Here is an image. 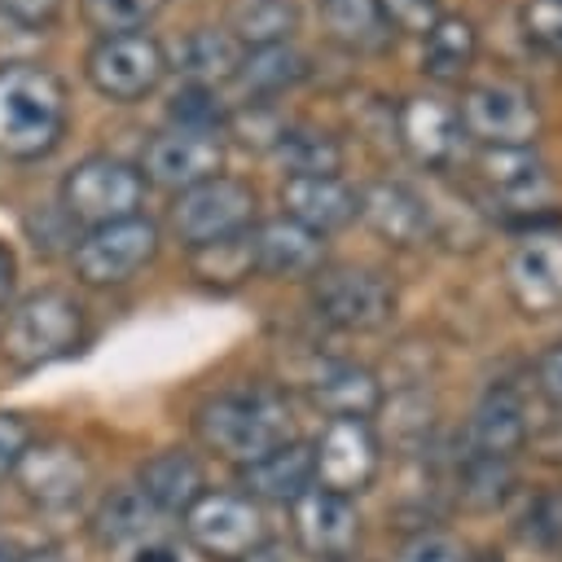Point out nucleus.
Wrapping results in <instances>:
<instances>
[{
    "label": "nucleus",
    "instance_id": "33",
    "mask_svg": "<svg viewBox=\"0 0 562 562\" xmlns=\"http://www.w3.org/2000/svg\"><path fill=\"white\" fill-rule=\"evenodd\" d=\"M193 272H198L202 281H215V285H237V281H246V277L255 272L250 233H237V237L198 246V250H193Z\"/></svg>",
    "mask_w": 562,
    "mask_h": 562
},
{
    "label": "nucleus",
    "instance_id": "28",
    "mask_svg": "<svg viewBox=\"0 0 562 562\" xmlns=\"http://www.w3.org/2000/svg\"><path fill=\"white\" fill-rule=\"evenodd\" d=\"M224 31L241 48L290 44L294 31H299V4L294 0H228Z\"/></svg>",
    "mask_w": 562,
    "mask_h": 562
},
{
    "label": "nucleus",
    "instance_id": "21",
    "mask_svg": "<svg viewBox=\"0 0 562 562\" xmlns=\"http://www.w3.org/2000/svg\"><path fill=\"white\" fill-rule=\"evenodd\" d=\"M241 487L250 501H272V505H294L307 487H316V470H312V443L303 439H285L272 452H263L259 461L241 465Z\"/></svg>",
    "mask_w": 562,
    "mask_h": 562
},
{
    "label": "nucleus",
    "instance_id": "20",
    "mask_svg": "<svg viewBox=\"0 0 562 562\" xmlns=\"http://www.w3.org/2000/svg\"><path fill=\"white\" fill-rule=\"evenodd\" d=\"M136 487L158 514H180L184 518L206 496V470L189 448H162L149 461H140Z\"/></svg>",
    "mask_w": 562,
    "mask_h": 562
},
{
    "label": "nucleus",
    "instance_id": "37",
    "mask_svg": "<svg viewBox=\"0 0 562 562\" xmlns=\"http://www.w3.org/2000/svg\"><path fill=\"white\" fill-rule=\"evenodd\" d=\"M465 558H470V549L452 531H439V527L413 531L395 553V562H465Z\"/></svg>",
    "mask_w": 562,
    "mask_h": 562
},
{
    "label": "nucleus",
    "instance_id": "14",
    "mask_svg": "<svg viewBox=\"0 0 562 562\" xmlns=\"http://www.w3.org/2000/svg\"><path fill=\"white\" fill-rule=\"evenodd\" d=\"M290 522H294V540L307 558H325V562H347L356 540H360V514L351 496L325 492V487H307L294 505H290Z\"/></svg>",
    "mask_w": 562,
    "mask_h": 562
},
{
    "label": "nucleus",
    "instance_id": "15",
    "mask_svg": "<svg viewBox=\"0 0 562 562\" xmlns=\"http://www.w3.org/2000/svg\"><path fill=\"white\" fill-rule=\"evenodd\" d=\"M505 285L518 312H562V233H531L505 263Z\"/></svg>",
    "mask_w": 562,
    "mask_h": 562
},
{
    "label": "nucleus",
    "instance_id": "4",
    "mask_svg": "<svg viewBox=\"0 0 562 562\" xmlns=\"http://www.w3.org/2000/svg\"><path fill=\"white\" fill-rule=\"evenodd\" d=\"M140 202H145L140 167H132L114 154H88L61 180V211L83 228H101V224L140 215Z\"/></svg>",
    "mask_w": 562,
    "mask_h": 562
},
{
    "label": "nucleus",
    "instance_id": "5",
    "mask_svg": "<svg viewBox=\"0 0 562 562\" xmlns=\"http://www.w3.org/2000/svg\"><path fill=\"white\" fill-rule=\"evenodd\" d=\"M255 206H259L255 189L246 180L220 171V176L176 193V202H171V233L189 250H198V246L250 233L255 228Z\"/></svg>",
    "mask_w": 562,
    "mask_h": 562
},
{
    "label": "nucleus",
    "instance_id": "46",
    "mask_svg": "<svg viewBox=\"0 0 562 562\" xmlns=\"http://www.w3.org/2000/svg\"><path fill=\"white\" fill-rule=\"evenodd\" d=\"M0 562H13V553H9V549H4V544H0Z\"/></svg>",
    "mask_w": 562,
    "mask_h": 562
},
{
    "label": "nucleus",
    "instance_id": "27",
    "mask_svg": "<svg viewBox=\"0 0 562 562\" xmlns=\"http://www.w3.org/2000/svg\"><path fill=\"white\" fill-rule=\"evenodd\" d=\"M312 75V61L303 48L294 44H263V48H246L241 53V66H237V83L263 101V97H281L285 88L303 83Z\"/></svg>",
    "mask_w": 562,
    "mask_h": 562
},
{
    "label": "nucleus",
    "instance_id": "22",
    "mask_svg": "<svg viewBox=\"0 0 562 562\" xmlns=\"http://www.w3.org/2000/svg\"><path fill=\"white\" fill-rule=\"evenodd\" d=\"M479 176L492 189V198H501L514 211H531L549 198V167L536 154V145H518V149H483L479 154Z\"/></svg>",
    "mask_w": 562,
    "mask_h": 562
},
{
    "label": "nucleus",
    "instance_id": "29",
    "mask_svg": "<svg viewBox=\"0 0 562 562\" xmlns=\"http://www.w3.org/2000/svg\"><path fill=\"white\" fill-rule=\"evenodd\" d=\"M316 4H321V22H325L329 40L342 48L378 53L395 40V26L386 22L378 0H316Z\"/></svg>",
    "mask_w": 562,
    "mask_h": 562
},
{
    "label": "nucleus",
    "instance_id": "1",
    "mask_svg": "<svg viewBox=\"0 0 562 562\" xmlns=\"http://www.w3.org/2000/svg\"><path fill=\"white\" fill-rule=\"evenodd\" d=\"M193 430L211 452H220L224 461H237V465H250L263 452H272L277 443L294 439L290 404L272 386H237V391L211 395L198 408Z\"/></svg>",
    "mask_w": 562,
    "mask_h": 562
},
{
    "label": "nucleus",
    "instance_id": "17",
    "mask_svg": "<svg viewBox=\"0 0 562 562\" xmlns=\"http://www.w3.org/2000/svg\"><path fill=\"white\" fill-rule=\"evenodd\" d=\"M360 193V220L386 241V246H400V250H413V246H426V237L435 233V211L422 193H413L408 184L400 180H373Z\"/></svg>",
    "mask_w": 562,
    "mask_h": 562
},
{
    "label": "nucleus",
    "instance_id": "43",
    "mask_svg": "<svg viewBox=\"0 0 562 562\" xmlns=\"http://www.w3.org/2000/svg\"><path fill=\"white\" fill-rule=\"evenodd\" d=\"M132 562H180V553L171 544H140Z\"/></svg>",
    "mask_w": 562,
    "mask_h": 562
},
{
    "label": "nucleus",
    "instance_id": "42",
    "mask_svg": "<svg viewBox=\"0 0 562 562\" xmlns=\"http://www.w3.org/2000/svg\"><path fill=\"white\" fill-rule=\"evenodd\" d=\"M13 277H18V263H13V250L0 241V307L9 303V294H13Z\"/></svg>",
    "mask_w": 562,
    "mask_h": 562
},
{
    "label": "nucleus",
    "instance_id": "7",
    "mask_svg": "<svg viewBox=\"0 0 562 562\" xmlns=\"http://www.w3.org/2000/svg\"><path fill=\"white\" fill-rule=\"evenodd\" d=\"M461 127L470 140H479L483 149H518V145H536L540 136V105L522 83L509 79H483L470 83L461 92Z\"/></svg>",
    "mask_w": 562,
    "mask_h": 562
},
{
    "label": "nucleus",
    "instance_id": "38",
    "mask_svg": "<svg viewBox=\"0 0 562 562\" xmlns=\"http://www.w3.org/2000/svg\"><path fill=\"white\" fill-rule=\"evenodd\" d=\"M382 4V13H386V22L395 26V35L400 31H413V35H422L435 18H439V9H435V0H378Z\"/></svg>",
    "mask_w": 562,
    "mask_h": 562
},
{
    "label": "nucleus",
    "instance_id": "2",
    "mask_svg": "<svg viewBox=\"0 0 562 562\" xmlns=\"http://www.w3.org/2000/svg\"><path fill=\"white\" fill-rule=\"evenodd\" d=\"M66 132V88L53 70L18 61L0 70V154L44 158Z\"/></svg>",
    "mask_w": 562,
    "mask_h": 562
},
{
    "label": "nucleus",
    "instance_id": "40",
    "mask_svg": "<svg viewBox=\"0 0 562 562\" xmlns=\"http://www.w3.org/2000/svg\"><path fill=\"white\" fill-rule=\"evenodd\" d=\"M0 13L13 18L18 26L40 31V26H53V18L61 13V0H0Z\"/></svg>",
    "mask_w": 562,
    "mask_h": 562
},
{
    "label": "nucleus",
    "instance_id": "32",
    "mask_svg": "<svg viewBox=\"0 0 562 562\" xmlns=\"http://www.w3.org/2000/svg\"><path fill=\"white\" fill-rule=\"evenodd\" d=\"M228 114H233V105L220 97V88H206V83H180L171 92V101H167V119L180 132L220 136L228 127Z\"/></svg>",
    "mask_w": 562,
    "mask_h": 562
},
{
    "label": "nucleus",
    "instance_id": "10",
    "mask_svg": "<svg viewBox=\"0 0 562 562\" xmlns=\"http://www.w3.org/2000/svg\"><path fill=\"white\" fill-rule=\"evenodd\" d=\"M312 307L334 329L369 334L395 316V285L373 268H321L312 277Z\"/></svg>",
    "mask_w": 562,
    "mask_h": 562
},
{
    "label": "nucleus",
    "instance_id": "13",
    "mask_svg": "<svg viewBox=\"0 0 562 562\" xmlns=\"http://www.w3.org/2000/svg\"><path fill=\"white\" fill-rule=\"evenodd\" d=\"M220 171H224V140L206 136V132L167 127L162 136H154L145 145V158H140L145 184H158L171 193H184V189H193Z\"/></svg>",
    "mask_w": 562,
    "mask_h": 562
},
{
    "label": "nucleus",
    "instance_id": "31",
    "mask_svg": "<svg viewBox=\"0 0 562 562\" xmlns=\"http://www.w3.org/2000/svg\"><path fill=\"white\" fill-rule=\"evenodd\" d=\"M154 518H162V514L140 496V487H119L92 514V536L105 549H123V544L145 540V531L154 527Z\"/></svg>",
    "mask_w": 562,
    "mask_h": 562
},
{
    "label": "nucleus",
    "instance_id": "44",
    "mask_svg": "<svg viewBox=\"0 0 562 562\" xmlns=\"http://www.w3.org/2000/svg\"><path fill=\"white\" fill-rule=\"evenodd\" d=\"M13 562H66V558H61V549H53V544H44V549H31L26 558H13Z\"/></svg>",
    "mask_w": 562,
    "mask_h": 562
},
{
    "label": "nucleus",
    "instance_id": "47",
    "mask_svg": "<svg viewBox=\"0 0 562 562\" xmlns=\"http://www.w3.org/2000/svg\"><path fill=\"white\" fill-rule=\"evenodd\" d=\"M347 562H356V558H347Z\"/></svg>",
    "mask_w": 562,
    "mask_h": 562
},
{
    "label": "nucleus",
    "instance_id": "8",
    "mask_svg": "<svg viewBox=\"0 0 562 562\" xmlns=\"http://www.w3.org/2000/svg\"><path fill=\"white\" fill-rule=\"evenodd\" d=\"M158 246H162V233L149 215H127V220L88 228L70 250L75 277L83 285H123L154 263Z\"/></svg>",
    "mask_w": 562,
    "mask_h": 562
},
{
    "label": "nucleus",
    "instance_id": "23",
    "mask_svg": "<svg viewBox=\"0 0 562 562\" xmlns=\"http://www.w3.org/2000/svg\"><path fill=\"white\" fill-rule=\"evenodd\" d=\"M470 457H487V461H509L522 443H527V408L518 400V391L509 386H492L474 413H470Z\"/></svg>",
    "mask_w": 562,
    "mask_h": 562
},
{
    "label": "nucleus",
    "instance_id": "6",
    "mask_svg": "<svg viewBox=\"0 0 562 562\" xmlns=\"http://www.w3.org/2000/svg\"><path fill=\"white\" fill-rule=\"evenodd\" d=\"M88 83L119 105L145 101L162 75H167V48L149 31H127V35H97V44L83 57Z\"/></svg>",
    "mask_w": 562,
    "mask_h": 562
},
{
    "label": "nucleus",
    "instance_id": "24",
    "mask_svg": "<svg viewBox=\"0 0 562 562\" xmlns=\"http://www.w3.org/2000/svg\"><path fill=\"white\" fill-rule=\"evenodd\" d=\"M312 404L329 417H360L369 422L382 408V382L373 378V369L356 364V360H329L312 373Z\"/></svg>",
    "mask_w": 562,
    "mask_h": 562
},
{
    "label": "nucleus",
    "instance_id": "12",
    "mask_svg": "<svg viewBox=\"0 0 562 562\" xmlns=\"http://www.w3.org/2000/svg\"><path fill=\"white\" fill-rule=\"evenodd\" d=\"M395 140L426 171H452L465 158V127L452 101L435 92H413L395 105Z\"/></svg>",
    "mask_w": 562,
    "mask_h": 562
},
{
    "label": "nucleus",
    "instance_id": "18",
    "mask_svg": "<svg viewBox=\"0 0 562 562\" xmlns=\"http://www.w3.org/2000/svg\"><path fill=\"white\" fill-rule=\"evenodd\" d=\"M250 250H255V272L277 277V281H307L325 268V237L294 224L290 215L255 224Z\"/></svg>",
    "mask_w": 562,
    "mask_h": 562
},
{
    "label": "nucleus",
    "instance_id": "3",
    "mask_svg": "<svg viewBox=\"0 0 562 562\" xmlns=\"http://www.w3.org/2000/svg\"><path fill=\"white\" fill-rule=\"evenodd\" d=\"M83 307L66 290H35L9 312L0 329V356L13 369H44L75 356L83 347Z\"/></svg>",
    "mask_w": 562,
    "mask_h": 562
},
{
    "label": "nucleus",
    "instance_id": "36",
    "mask_svg": "<svg viewBox=\"0 0 562 562\" xmlns=\"http://www.w3.org/2000/svg\"><path fill=\"white\" fill-rule=\"evenodd\" d=\"M518 536L536 549H558L562 544V496L544 492L527 505V514L518 518Z\"/></svg>",
    "mask_w": 562,
    "mask_h": 562
},
{
    "label": "nucleus",
    "instance_id": "35",
    "mask_svg": "<svg viewBox=\"0 0 562 562\" xmlns=\"http://www.w3.org/2000/svg\"><path fill=\"white\" fill-rule=\"evenodd\" d=\"M518 26H522L527 44H536L540 53L562 61V0H522Z\"/></svg>",
    "mask_w": 562,
    "mask_h": 562
},
{
    "label": "nucleus",
    "instance_id": "41",
    "mask_svg": "<svg viewBox=\"0 0 562 562\" xmlns=\"http://www.w3.org/2000/svg\"><path fill=\"white\" fill-rule=\"evenodd\" d=\"M536 382H540L544 400L562 408V342H553V347L536 360Z\"/></svg>",
    "mask_w": 562,
    "mask_h": 562
},
{
    "label": "nucleus",
    "instance_id": "30",
    "mask_svg": "<svg viewBox=\"0 0 562 562\" xmlns=\"http://www.w3.org/2000/svg\"><path fill=\"white\" fill-rule=\"evenodd\" d=\"M272 158L285 176H338L342 171L338 136H329L321 127H303V123H290L281 132V140L272 145Z\"/></svg>",
    "mask_w": 562,
    "mask_h": 562
},
{
    "label": "nucleus",
    "instance_id": "39",
    "mask_svg": "<svg viewBox=\"0 0 562 562\" xmlns=\"http://www.w3.org/2000/svg\"><path fill=\"white\" fill-rule=\"evenodd\" d=\"M31 443H35V439H31L26 417H18V413H0V479L13 474V465L22 461V452H26Z\"/></svg>",
    "mask_w": 562,
    "mask_h": 562
},
{
    "label": "nucleus",
    "instance_id": "19",
    "mask_svg": "<svg viewBox=\"0 0 562 562\" xmlns=\"http://www.w3.org/2000/svg\"><path fill=\"white\" fill-rule=\"evenodd\" d=\"M281 215L329 237L360 220V193L342 176H285L281 180Z\"/></svg>",
    "mask_w": 562,
    "mask_h": 562
},
{
    "label": "nucleus",
    "instance_id": "16",
    "mask_svg": "<svg viewBox=\"0 0 562 562\" xmlns=\"http://www.w3.org/2000/svg\"><path fill=\"white\" fill-rule=\"evenodd\" d=\"M13 479L22 487L26 501H35L40 509H61L75 505L88 487V461L79 448L48 439V443H31L22 452V461L13 465Z\"/></svg>",
    "mask_w": 562,
    "mask_h": 562
},
{
    "label": "nucleus",
    "instance_id": "45",
    "mask_svg": "<svg viewBox=\"0 0 562 562\" xmlns=\"http://www.w3.org/2000/svg\"><path fill=\"white\" fill-rule=\"evenodd\" d=\"M465 562H501V558H496V553H470Z\"/></svg>",
    "mask_w": 562,
    "mask_h": 562
},
{
    "label": "nucleus",
    "instance_id": "26",
    "mask_svg": "<svg viewBox=\"0 0 562 562\" xmlns=\"http://www.w3.org/2000/svg\"><path fill=\"white\" fill-rule=\"evenodd\" d=\"M479 57V31L470 18L461 13H439L426 31H422V75H430L435 83H457L470 75Z\"/></svg>",
    "mask_w": 562,
    "mask_h": 562
},
{
    "label": "nucleus",
    "instance_id": "9",
    "mask_svg": "<svg viewBox=\"0 0 562 562\" xmlns=\"http://www.w3.org/2000/svg\"><path fill=\"white\" fill-rule=\"evenodd\" d=\"M184 536L211 562H241L268 544V522L246 492H206L184 514Z\"/></svg>",
    "mask_w": 562,
    "mask_h": 562
},
{
    "label": "nucleus",
    "instance_id": "25",
    "mask_svg": "<svg viewBox=\"0 0 562 562\" xmlns=\"http://www.w3.org/2000/svg\"><path fill=\"white\" fill-rule=\"evenodd\" d=\"M241 44L224 31V26H198L189 31L176 53L167 57V70H180L184 83H206V88H220L224 79H237V66H241Z\"/></svg>",
    "mask_w": 562,
    "mask_h": 562
},
{
    "label": "nucleus",
    "instance_id": "34",
    "mask_svg": "<svg viewBox=\"0 0 562 562\" xmlns=\"http://www.w3.org/2000/svg\"><path fill=\"white\" fill-rule=\"evenodd\" d=\"M171 0H83L79 13L97 35H127L145 31Z\"/></svg>",
    "mask_w": 562,
    "mask_h": 562
},
{
    "label": "nucleus",
    "instance_id": "11",
    "mask_svg": "<svg viewBox=\"0 0 562 562\" xmlns=\"http://www.w3.org/2000/svg\"><path fill=\"white\" fill-rule=\"evenodd\" d=\"M312 470L316 487L338 496H360L373 487L382 470V443L369 422L360 417H329L321 439L312 443Z\"/></svg>",
    "mask_w": 562,
    "mask_h": 562
}]
</instances>
